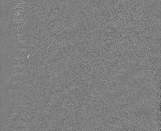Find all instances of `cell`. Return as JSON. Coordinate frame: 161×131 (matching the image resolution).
Segmentation results:
<instances>
[{
    "instance_id": "277c9868",
    "label": "cell",
    "mask_w": 161,
    "mask_h": 131,
    "mask_svg": "<svg viewBox=\"0 0 161 131\" xmlns=\"http://www.w3.org/2000/svg\"><path fill=\"white\" fill-rule=\"evenodd\" d=\"M12 49L13 51L26 50V44L25 43H14L12 45Z\"/></svg>"
},
{
    "instance_id": "30bf717a",
    "label": "cell",
    "mask_w": 161,
    "mask_h": 131,
    "mask_svg": "<svg viewBox=\"0 0 161 131\" xmlns=\"http://www.w3.org/2000/svg\"><path fill=\"white\" fill-rule=\"evenodd\" d=\"M26 29L25 27H13V35H24L26 34Z\"/></svg>"
},
{
    "instance_id": "7a4b0ae2",
    "label": "cell",
    "mask_w": 161,
    "mask_h": 131,
    "mask_svg": "<svg viewBox=\"0 0 161 131\" xmlns=\"http://www.w3.org/2000/svg\"><path fill=\"white\" fill-rule=\"evenodd\" d=\"M26 50L13 51L11 52V56L14 59H20L24 58L26 56Z\"/></svg>"
},
{
    "instance_id": "9c48e42d",
    "label": "cell",
    "mask_w": 161,
    "mask_h": 131,
    "mask_svg": "<svg viewBox=\"0 0 161 131\" xmlns=\"http://www.w3.org/2000/svg\"><path fill=\"white\" fill-rule=\"evenodd\" d=\"M11 80L13 82H24L26 79V77L24 75H13L11 76Z\"/></svg>"
},
{
    "instance_id": "ba28073f",
    "label": "cell",
    "mask_w": 161,
    "mask_h": 131,
    "mask_svg": "<svg viewBox=\"0 0 161 131\" xmlns=\"http://www.w3.org/2000/svg\"><path fill=\"white\" fill-rule=\"evenodd\" d=\"M10 94V96L12 98H19L23 97L25 92L23 90H11Z\"/></svg>"
},
{
    "instance_id": "8992f818",
    "label": "cell",
    "mask_w": 161,
    "mask_h": 131,
    "mask_svg": "<svg viewBox=\"0 0 161 131\" xmlns=\"http://www.w3.org/2000/svg\"><path fill=\"white\" fill-rule=\"evenodd\" d=\"M26 40V35H13L12 43H25Z\"/></svg>"
},
{
    "instance_id": "8fae6325",
    "label": "cell",
    "mask_w": 161,
    "mask_h": 131,
    "mask_svg": "<svg viewBox=\"0 0 161 131\" xmlns=\"http://www.w3.org/2000/svg\"><path fill=\"white\" fill-rule=\"evenodd\" d=\"M12 67L26 66V60L23 58L20 59H14L12 61Z\"/></svg>"
},
{
    "instance_id": "5b68a950",
    "label": "cell",
    "mask_w": 161,
    "mask_h": 131,
    "mask_svg": "<svg viewBox=\"0 0 161 131\" xmlns=\"http://www.w3.org/2000/svg\"><path fill=\"white\" fill-rule=\"evenodd\" d=\"M26 4H13L12 10L13 12H24L26 10Z\"/></svg>"
},
{
    "instance_id": "3957f363",
    "label": "cell",
    "mask_w": 161,
    "mask_h": 131,
    "mask_svg": "<svg viewBox=\"0 0 161 131\" xmlns=\"http://www.w3.org/2000/svg\"><path fill=\"white\" fill-rule=\"evenodd\" d=\"M26 70V66L12 67L10 70V74L12 75L19 74Z\"/></svg>"
},
{
    "instance_id": "7c38bea8",
    "label": "cell",
    "mask_w": 161,
    "mask_h": 131,
    "mask_svg": "<svg viewBox=\"0 0 161 131\" xmlns=\"http://www.w3.org/2000/svg\"><path fill=\"white\" fill-rule=\"evenodd\" d=\"M13 19H25L26 18V12H13Z\"/></svg>"
},
{
    "instance_id": "6da1fadb",
    "label": "cell",
    "mask_w": 161,
    "mask_h": 131,
    "mask_svg": "<svg viewBox=\"0 0 161 131\" xmlns=\"http://www.w3.org/2000/svg\"><path fill=\"white\" fill-rule=\"evenodd\" d=\"M26 87L24 82H13L11 85L10 89L11 90H23Z\"/></svg>"
},
{
    "instance_id": "4fadbf2b",
    "label": "cell",
    "mask_w": 161,
    "mask_h": 131,
    "mask_svg": "<svg viewBox=\"0 0 161 131\" xmlns=\"http://www.w3.org/2000/svg\"><path fill=\"white\" fill-rule=\"evenodd\" d=\"M13 4H25L26 0H12Z\"/></svg>"
},
{
    "instance_id": "52a82bcc",
    "label": "cell",
    "mask_w": 161,
    "mask_h": 131,
    "mask_svg": "<svg viewBox=\"0 0 161 131\" xmlns=\"http://www.w3.org/2000/svg\"><path fill=\"white\" fill-rule=\"evenodd\" d=\"M27 23L26 19H13V27H25Z\"/></svg>"
}]
</instances>
